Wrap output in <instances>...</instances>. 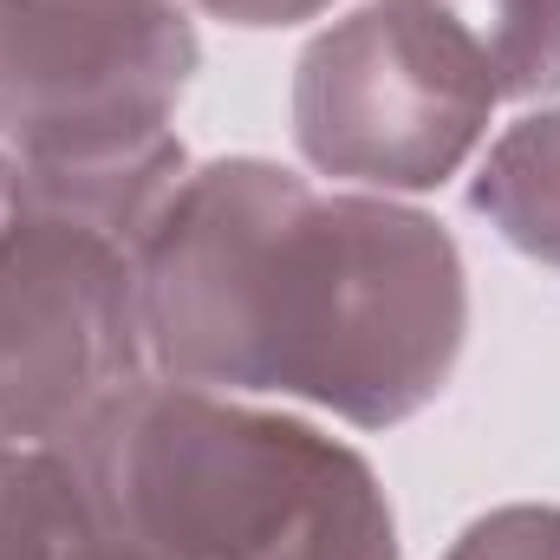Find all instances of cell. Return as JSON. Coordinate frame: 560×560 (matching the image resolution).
Segmentation results:
<instances>
[{
    "label": "cell",
    "instance_id": "obj_9",
    "mask_svg": "<svg viewBox=\"0 0 560 560\" xmlns=\"http://www.w3.org/2000/svg\"><path fill=\"white\" fill-rule=\"evenodd\" d=\"M450 560H560V509H495L463 528Z\"/></svg>",
    "mask_w": 560,
    "mask_h": 560
},
{
    "label": "cell",
    "instance_id": "obj_10",
    "mask_svg": "<svg viewBox=\"0 0 560 560\" xmlns=\"http://www.w3.org/2000/svg\"><path fill=\"white\" fill-rule=\"evenodd\" d=\"M183 7H202L235 26H293V20H313L326 0H183Z\"/></svg>",
    "mask_w": 560,
    "mask_h": 560
},
{
    "label": "cell",
    "instance_id": "obj_7",
    "mask_svg": "<svg viewBox=\"0 0 560 560\" xmlns=\"http://www.w3.org/2000/svg\"><path fill=\"white\" fill-rule=\"evenodd\" d=\"M469 209L489 215L509 248L560 268V112H528L489 143Z\"/></svg>",
    "mask_w": 560,
    "mask_h": 560
},
{
    "label": "cell",
    "instance_id": "obj_1",
    "mask_svg": "<svg viewBox=\"0 0 560 560\" xmlns=\"http://www.w3.org/2000/svg\"><path fill=\"white\" fill-rule=\"evenodd\" d=\"M138 319L150 378L385 430L450 385L469 287L423 209L229 156L189 170L150 215Z\"/></svg>",
    "mask_w": 560,
    "mask_h": 560
},
{
    "label": "cell",
    "instance_id": "obj_3",
    "mask_svg": "<svg viewBox=\"0 0 560 560\" xmlns=\"http://www.w3.org/2000/svg\"><path fill=\"white\" fill-rule=\"evenodd\" d=\"M176 183V138L98 163H13L0 209V443L59 450L150 378L138 242Z\"/></svg>",
    "mask_w": 560,
    "mask_h": 560
},
{
    "label": "cell",
    "instance_id": "obj_6",
    "mask_svg": "<svg viewBox=\"0 0 560 560\" xmlns=\"http://www.w3.org/2000/svg\"><path fill=\"white\" fill-rule=\"evenodd\" d=\"M489 105L560 92V0H378Z\"/></svg>",
    "mask_w": 560,
    "mask_h": 560
},
{
    "label": "cell",
    "instance_id": "obj_4",
    "mask_svg": "<svg viewBox=\"0 0 560 560\" xmlns=\"http://www.w3.org/2000/svg\"><path fill=\"white\" fill-rule=\"evenodd\" d=\"M196 72L183 0H0V150L98 163L170 138Z\"/></svg>",
    "mask_w": 560,
    "mask_h": 560
},
{
    "label": "cell",
    "instance_id": "obj_2",
    "mask_svg": "<svg viewBox=\"0 0 560 560\" xmlns=\"http://www.w3.org/2000/svg\"><path fill=\"white\" fill-rule=\"evenodd\" d=\"M59 450L92 535L138 560H398L372 463L261 398L138 378Z\"/></svg>",
    "mask_w": 560,
    "mask_h": 560
},
{
    "label": "cell",
    "instance_id": "obj_11",
    "mask_svg": "<svg viewBox=\"0 0 560 560\" xmlns=\"http://www.w3.org/2000/svg\"><path fill=\"white\" fill-rule=\"evenodd\" d=\"M79 560H138V555H125V548H112V541L85 535V548H79Z\"/></svg>",
    "mask_w": 560,
    "mask_h": 560
},
{
    "label": "cell",
    "instance_id": "obj_8",
    "mask_svg": "<svg viewBox=\"0 0 560 560\" xmlns=\"http://www.w3.org/2000/svg\"><path fill=\"white\" fill-rule=\"evenodd\" d=\"M92 535L66 450L0 443V560H79Z\"/></svg>",
    "mask_w": 560,
    "mask_h": 560
},
{
    "label": "cell",
    "instance_id": "obj_5",
    "mask_svg": "<svg viewBox=\"0 0 560 560\" xmlns=\"http://www.w3.org/2000/svg\"><path fill=\"white\" fill-rule=\"evenodd\" d=\"M495 105L443 72L372 0L332 20L293 72V143L313 170L365 189H436L469 163Z\"/></svg>",
    "mask_w": 560,
    "mask_h": 560
}]
</instances>
